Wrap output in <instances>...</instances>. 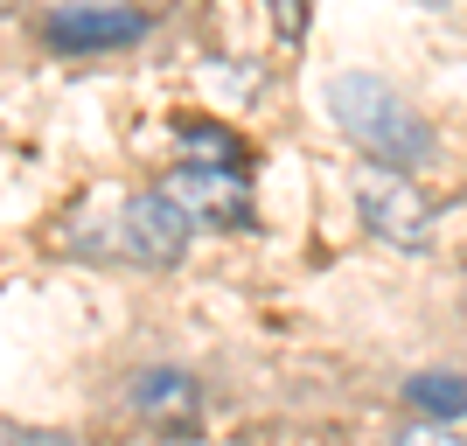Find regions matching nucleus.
Returning <instances> with one entry per match:
<instances>
[{"label": "nucleus", "mask_w": 467, "mask_h": 446, "mask_svg": "<svg viewBox=\"0 0 467 446\" xmlns=\"http://www.w3.org/2000/svg\"><path fill=\"white\" fill-rule=\"evenodd\" d=\"M265 7L279 15V36H300V28H307V0H265Z\"/></svg>", "instance_id": "1a4fd4ad"}, {"label": "nucleus", "mask_w": 467, "mask_h": 446, "mask_svg": "<svg viewBox=\"0 0 467 446\" xmlns=\"http://www.w3.org/2000/svg\"><path fill=\"white\" fill-rule=\"evenodd\" d=\"M411 405H419V411H432V419H461V411H467V384H461V377H411Z\"/></svg>", "instance_id": "0eeeda50"}, {"label": "nucleus", "mask_w": 467, "mask_h": 446, "mask_svg": "<svg viewBox=\"0 0 467 446\" xmlns=\"http://www.w3.org/2000/svg\"><path fill=\"white\" fill-rule=\"evenodd\" d=\"M42 36L63 57H98V49L140 42L147 36V15H133V7H57V15L42 21Z\"/></svg>", "instance_id": "20e7f679"}, {"label": "nucleus", "mask_w": 467, "mask_h": 446, "mask_svg": "<svg viewBox=\"0 0 467 446\" xmlns=\"http://www.w3.org/2000/svg\"><path fill=\"white\" fill-rule=\"evenodd\" d=\"M328 112H335V126L370 154V168H398V175H405V168H426L432 161V126L411 112L384 78H363V70L328 78Z\"/></svg>", "instance_id": "f257e3e1"}, {"label": "nucleus", "mask_w": 467, "mask_h": 446, "mask_svg": "<svg viewBox=\"0 0 467 446\" xmlns=\"http://www.w3.org/2000/svg\"><path fill=\"white\" fill-rule=\"evenodd\" d=\"M390 446H461V440H453V432L440 426V419H432V426H405V432H398Z\"/></svg>", "instance_id": "6e6552de"}, {"label": "nucleus", "mask_w": 467, "mask_h": 446, "mask_svg": "<svg viewBox=\"0 0 467 446\" xmlns=\"http://www.w3.org/2000/svg\"><path fill=\"white\" fill-rule=\"evenodd\" d=\"M133 411L161 432H195L202 426V384L189 369H140L133 377Z\"/></svg>", "instance_id": "423d86ee"}, {"label": "nucleus", "mask_w": 467, "mask_h": 446, "mask_svg": "<svg viewBox=\"0 0 467 446\" xmlns=\"http://www.w3.org/2000/svg\"><path fill=\"white\" fill-rule=\"evenodd\" d=\"M161 195H168L189 223H252V189H244L237 168H202V161H189V168H175V175L161 182Z\"/></svg>", "instance_id": "7ed1b4c3"}, {"label": "nucleus", "mask_w": 467, "mask_h": 446, "mask_svg": "<svg viewBox=\"0 0 467 446\" xmlns=\"http://www.w3.org/2000/svg\"><path fill=\"white\" fill-rule=\"evenodd\" d=\"M119 231H126V252H133L140 265H175V258L189 252V231H195V223L161 189H147V195L126 202V223H119Z\"/></svg>", "instance_id": "39448f33"}, {"label": "nucleus", "mask_w": 467, "mask_h": 446, "mask_svg": "<svg viewBox=\"0 0 467 446\" xmlns=\"http://www.w3.org/2000/svg\"><path fill=\"white\" fill-rule=\"evenodd\" d=\"M356 210H363V223H370L384 244H398V252H426L432 237H440V210H432L426 189L411 175H398V168H363V175H356Z\"/></svg>", "instance_id": "f03ea898"}]
</instances>
